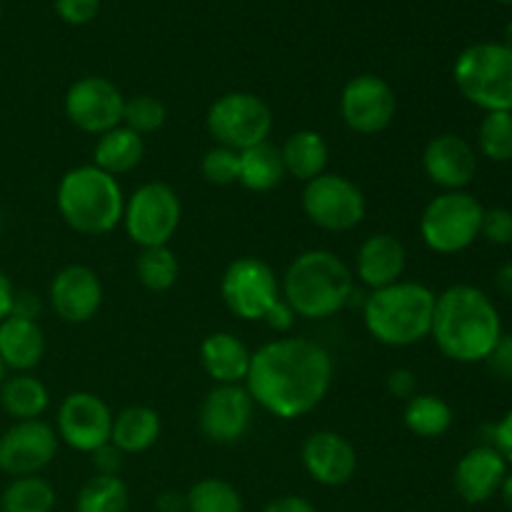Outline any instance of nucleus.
<instances>
[{"label":"nucleus","mask_w":512,"mask_h":512,"mask_svg":"<svg viewBox=\"0 0 512 512\" xmlns=\"http://www.w3.org/2000/svg\"><path fill=\"white\" fill-rule=\"evenodd\" d=\"M423 170L430 183L438 185L443 193L465 190L475 180V173H478V155H475V148L463 135H435L423 150Z\"/></svg>","instance_id":"6ab92c4d"},{"label":"nucleus","mask_w":512,"mask_h":512,"mask_svg":"<svg viewBox=\"0 0 512 512\" xmlns=\"http://www.w3.org/2000/svg\"><path fill=\"white\" fill-rule=\"evenodd\" d=\"M60 218L80 235H108L123 223L125 195L118 178L90 165L70 168L55 190Z\"/></svg>","instance_id":"39448f33"},{"label":"nucleus","mask_w":512,"mask_h":512,"mask_svg":"<svg viewBox=\"0 0 512 512\" xmlns=\"http://www.w3.org/2000/svg\"><path fill=\"white\" fill-rule=\"evenodd\" d=\"M498 495H500V498H503L505 508L512 512V473L505 475V480H503V485H500V493Z\"/></svg>","instance_id":"8fccbe9b"},{"label":"nucleus","mask_w":512,"mask_h":512,"mask_svg":"<svg viewBox=\"0 0 512 512\" xmlns=\"http://www.w3.org/2000/svg\"><path fill=\"white\" fill-rule=\"evenodd\" d=\"M333 383V358L308 338H280L258 348L245 378L250 398L265 413L295 420L318 408Z\"/></svg>","instance_id":"f257e3e1"},{"label":"nucleus","mask_w":512,"mask_h":512,"mask_svg":"<svg viewBox=\"0 0 512 512\" xmlns=\"http://www.w3.org/2000/svg\"><path fill=\"white\" fill-rule=\"evenodd\" d=\"M458 90L485 113H512V50L505 43H475L453 68Z\"/></svg>","instance_id":"423d86ee"},{"label":"nucleus","mask_w":512,"mask_h":512,"mask_svg":"<svg viewBox=\"0 0 512 512\" xmlns=\"http://www.w3.org/2000/svg\"><path fill=\"white\" fill-rule=\"evenodd\" d=\"M403 423L418 438H440L453 425V408L443 398H438V395L415 393L405 403Z\"/></svg>","instance_id":"c85d7f7f"},{"label":"nucleus","mask_w":512,"mask_h":512,"mask_svg":"<svg viewBox=\"0 0 512 512\" xmlns=\"http://www.w3.org/2000/svg\"><path fill=\"white\" fill-rule=\"evenodd\" d=\"M160 438V415L148 405H130L113 418L110 443L123 455H138Z\"/></svg>","instance_id":"b1692460"},{"label":"nucleus","mask_w":512,"mask_h":512,"mask_svg":"<svg viewBox=\"0 0 512 512\" xmlns=\"http://www.w3.org/2000/svg\"><path fill=\"white\" fill-rule=\"evenodd\" d=\"M145 158V143L143 135L133 133L125 125L108 130V133L98 135V143L93 150V165L105 170L108 175L118 178V175L130 173L138 168Z\"/></svg>","instance_id":"393cba45"},{"label":"nucleus","mask_w":512,"mask_h":512,"mask_svg":"<svg viewBox=\"0 0 512 512\" xmlns=\"http://www.w3.org/2000/svg\"><path fill=\"white\" fill-rule=\"evenodd\" d=\"M295 318H298V315H295V310L290 308L283 298H280L278 303L268 310V315H265L263 320L268 323V328L275 330V333H288V330L293 328Z\"/></svg>","instance_id":"79ce46f5"},{"label":"nucleus","mask_w":512,"mask_h":512,"mask_svg":"<svg viewBox=\"0 0 512 512\" xmlns=\"http://www.w3.org/2000/svg\"><path fill=\"white\" fill-rule=\"evenodd\" d=\"M0 405L15 423L40 420V415L48 410L50 395L48 388L35 375L15 373L0 385Z\"/></svg>","instance_id":"bb28decb"},{"label":"nucleus","mask_w":512,"mask_h":512,"mask_svg":"<svg viewBox=\"0 0 512 512\" xmlns=\"http://www.w3.org/2000/svg\"><path fill=\"white\" fill-rule=\"evenodd\" d=\"M485 363L493 368L495 375H500L503 380H512V333H503V338L498 340V345H495V350Z\"/></svg>","instance_id":"ea45409f"},{"label":"nucleus","mask_w":512,"mask_h":512,"mask_svg":"<svg viewBox=\"0 0 512 512\" xmlns=\"http://www.w3.org/2000/svg\"><path fill=\"white\" fill-rule=\"evenodd\" d=\"M280 293L298 318L325 320L350 305L355 275L338 253L313 248L295 255L283 275Z\"/></svg>","instance_id":"7ed1b4c3"},{"label":"nucleus","mask_w":512,"mask_h":512,"mask_svg":"<svg viewBox=\"0 0 512 512\" xmlns=\"http://www.w3.org/2000/svg\"><path fill=\"white\" fill-rule=\"evenodd\" d=\"M263 512H318L310 500L300 498V495H283V498H275L265 505Z\"/></svg>","instance_id":"c03bdc74"},{"label":"nucleus","mask_w":512,"mask_h":512,"mask_svg":"<svg viewBox=\"0 0 512 512\" xmlns=\"http://www.w3.org/2000/svg\"><path fill=\"white\" fill-rule=\"evenodd\" d=\"M255 403L245 385H215L200 405V430L215 445H235L253 425Z\"/></svg>","instance_id":"dca6fc26"},{"label":"nucleus","mask_w":512,"mask_h":512,"mask_svg":"<svg viewBox=\"0 0 512 512\" xmlns=\"http://www.w3.org/2000/svg\"><path fill=\"white\" fill-rule=\"evenodd\" d=\"M130 490L120 475H95L80 488L75 512H128Z\"/></svg>","instance_id":"c756f323"},{"label":"nucleus","mask_w":512,"mask_h":512,"mask_svg":"<svg viewBox=\"0 0 512 512\" xmlns=\"http://www.w3.org/2000/svg\"><path fill=\"white\" fill-rule=\"evenodd\" d=\"M58 433L43 420L13 423L0 435V470L13 478L38 475L58 455Z\"/></svg>","instance_id":"2eb2a0df"},{"label":"nucleus","mask_w":512,"mask_h":512,"mask_svg":"<svg viewBox=\"0 0 512 512\" xmlns=\"http://www.w3.org/2000/svg\"><path fill=\"white\" fill-rule=\"evenodd\" d=\"M90 458H93L98 475H118L120 468H123V453L113 443H105L103 448L90 453Z\"/></svg>","instance_id":"a19ab883"},{"label":"nucleus","mask_w":512,"mask_h":512,"mask_svg":"<svg viewBox=\"0 0 512 512\" xmlns=\"http://www.w3.org/2000/svg\"><path fill=\"white\" fill-rule=\"evenodd\" d=\"M183 205L168 183H145L125 198L123 228L140 248L168 245L178 233Z\"/></svg>","instance_id":"1a4fd4ad"},{"label":"nucleus","mask_w":512,"mask_h":512,"mask_svg":"<svg viewBox=\"0 0 512 512\" xmlns=\"http://www.w3.org/2000/svg\"><path fill=\"white\" fill-rule=\"evenodd\" d=\"M505 45L512 50V23L508 25V30H505Z\"/></svg>","instance_id":"3c124183"},{"label":"nucleus","mask_w":512,"mask_h":512,"mask_svg":"<svg viewBox=\"0 0 512 512\" xmlns=\"http://www.w3.org/2000/svg\"><path fill=\"white\" fill-rule=\"evenodd\" d=\"M485 208L465 190L440 193L420 215V238L433 253L455 255L468 250L480 238Z\"/></svg>","instance_id":"0eeeda50"},{"label":"nucleus","mask_w":512,"mask_h":512,"mask_svg":"<svg viewBox=\"0 0 512 512\" xmlns=\"http://www.w3.org/2000/svg\"><path fill=\"white\" fill-rule=\"evenodd\" d=\"M165 118H168L165 103L160 98H155V95H133V98H125L123 125L133 130V133H155V130L163 128Z\"/></svg>","instance_id":"f704fd0d"},{"label":"nucleus","mask_w":512,"mask_h":512,"mask_svg":"<svg viewBox=\"0 0 512 512\" xmlns=\"http://www.w3.org/2000/svg\"><path fill=\"white\" fill-rule=\"evenodd\" d=\"M208 133L218 145L230 150L253 148V145L265 143L273 130V110L263 98L253 93H225L215 100L205 115Z\"/></svg>","instance_id":"6e6552de"},{"label":"nucleus","mask_w":512,"mask_h":512,"mask_svg":"<svg viewBox=\"0 0 512 512\" xmlns=\"http://www.w3.org/2000/svg\"><path fill=\"white\" fill-rule=\"evenodd\" d=\"M45 355V335L38 320L8 315L0 320V360L13 373H30Z\"/></svg>","instance_id":"5701e85b"},{"label":"nucleus","mask_w":512,"mask_h":512,"mask_svg":"<svg viewBox=\"0 0 512 512\" xmlns=\"http://www.w3.org/2000/svg\"><path fill=\"white\" fill-rule=\"evenodd\" d=\"M508 463L493 445H478L458 460L453 473L455 493L468 505L488 503L500 493Z\"/></svg>","instance_id":"aec40b11"},{"label":"nucleus","mask_w":512,"mask_h":512,"mask_svg":"<svg viewBox=\"0 0 512 512\" xmlns=\"http://www.w3.org/2000/svg\"><path fill=\"white\" fill-rule=\"evenodd\" d=\"M498 3H505V5H512V0H498Z\"/></svg>","instance_id":"864d4df0"},{"label":"nucleus","mask_w":512,"mask_h":512,"mask_svg":"<svg viewBox=\"0 0 512 512\" xmlns=\"http://www.w3.org/2000/svg\"><path fill=\"white\" fill-rule=\"evenodd\" d=\"M430 338L455 363H485L503 338V320L483 290L453 285L435 298Z\"/></svg>","instance_id":"f03ea898"},{"label":"nucleus","mask_w":512,"mask_h":512,"mask_svg":"<svg viewBox=\"0 0 512 512\" xmlns=\"http://www.w3.org/2000/svg\"><path fill=\"white\" fill-rule=\"evenodd\" d=\"M123 108V93L103 75H85L65 93V115L75 128L90 135H103L123 125Z\"/></svg>","instance_id":"f8f14e48"},{"label":"nucleus","mask_w":512,"mask_h":512,"mask_svg":"<svg viewBox=\"0 0 512 512\" xmlns=\"http://www.w3.org/2000/svg\"><path fill=\"white\" fill-rule=\"evenodd\" d=\"M48 300L63 323L83 325L98 315L103 305V285L98 273L88 265H65L50 280Z\"/></svg>","instance_id":"f3484780"},{"label":"nucleus","mask_w":512,"mask_h":512,"mask_svg":"<svg viewBox=\"0 0 512 512\" xmlns=\"http://www.w3.org/2000/svg\"><path fill=\"white\" fill-rule=\"evenodd\" d=\"M405 273V245L390 233H375L360 243L355 275L370 290L388 288Z\"/></svg>","instance_id":"412c9836"},{"label":"nucleus","mask_w":512,"mask_h":512,"mask_svg":"<svg viewBox=\"0 0 512 512\" xmlns=\"http://www.w3.org/2000/svg\"><path fill=\"white\" fill-rule=\"evenodd\" d=\"M53 512H55V510H53Z\"/></svg>","instance_id":"5fc2aeb1"},{"label":"nucleus","mask_w":512,"mask_h":512,"mask_svg":"<svg viewBox=\"0 0 512 512\" xmlns=\"http://www.w3.org/2000/svg\"><path fill=\"white\" fill-rule=\"evenodd\" d=\"M395 113H398L395 90L380 75H355L340 93V115L353 133H383L393 123Z\"/></svg>","instance_id":"ddd939ff"},{"label":"nucleus","mask_w":512,"mask_h":512,"mask_svg":"<svg viewBox=\"0 0 512 512\" xmlns=\"http://www.w3.org/2000/svg\"><path fill=\"white\" fill-rule=\"evenodd\" d=\"M100 0H55V13L70 25H85L98 15Z\"/></svg>","instance_id":"4c0bfd02"},{"label":"nucleus","mask_w":512,"mask_h":512,"mask_svg":"<svg viewBox=\"0 0 512 512\" xmlns=\"http://www.w3.org/2000/svg\"><path fill=\"white\" fill-rule=\"evenodd\" d=\"M5 373H8V368H5V365H3V360H0V385H3V380L8 378V375H5Z\"/></svg>","instance_id":"603ef678"},{"label":"nucleus","mask_w":512,"mask_h":512,"mask_svg":"<svg viewBox=\"0 0 512 512\" xmlns=\"http://www.w3.org/2000/svg\"><path fill=\"white\" fill-rule=\"evenodd\" d=\"M220 295L230 313L240 320H263L268 310L283 298L280 280L265 260L243 255L225 268Z\"/></svg>","instance_id":"9b49d317"},{"label":"nucleus","mask_w":512,"mask_h":512,"mask_svg":"<svg viewBox=\"0 0 512 512\" xmlns=\"http://www.w3.org/2000/svg\"><path fill=\"white\" fill-rule=\"evenodd\" d=\"M188 512H245L243 498L223 478H203L188 490Z\"/></svg>","instance_id":"473e14b6"},{"label":"nucleus","mask_w":512,"mask_h":512,"mask_svg":"<svg viewBox=\"0 0 512 512\" xmlns=\"http://www.w3.org/2000/svg\"><path fill=\"white\" fill-rule=\"evenodd\" d=\"M480 235L493 245L512 243V210L508 208H490L483 213L480 223Z\"/></svg>","instance_id":"e433bc0d"},{"label":"nucleus","mask_w":512,"mask_h":512,"mask_svg":"<svg viewBox=\"0 0 512 512\" xmlns=\"http://www.w3.org/2000/svg\"><path fill=\"white\" fill-rule=\"evenodd\" d=\"M303 213L320 230L348 233L363 223L368 203L353 180L338 173H323L305 183Z\"/></svg>","instance_id":"9d476101"},{"label":"nucleus","mask_w":512,"mask_h":512,"mask_svg":"<svg viewBox=\"0 0 512 512\" xmlns=\"http://www.w3.org/2000/svg\"><path fill=\"white\" fill-rule=\"evenodd\" d=\"M438 295L423 283L398 280L388 288L370 290L363 300V323L370 338L388 348H410L430 338Z\"/></svg>","instance_id":"20e7f679"},{"label":"nucleus","mask_w":512,"mask_h":512,"mask_svg":"<svg viewBox=\"0 0 512 512\" xmlns=\"http://www.w3.org/2000/svg\"><path fill=\"white\" fill-rule=\"evenodd\" d=\"M280 155H283L285 173L293 175L295 180L308 183V180L325 173L330 148L318 130H298V133H293L285 140Z\"/></svg>","instance_id":"a878e982"},{"label":"nucleus","mask_w":512,"mask_h":512,"mask_svg":"<svg viewBox=\"0 0 512 512\" xmlns=\"http://www.w3.org/2000/svg\"><path fill=\"white\" fill-rule=\"evenodd\" d=\"M478 150L493 163H510L512 113H485L478 125Z\"/></svg>","instance_id":"72a5a7b5"},{"label":"nucleus","mask_w":512,"mask_h":512,"mask_svg":"<svg viewBox=\"0 0 512 512\" xmlns=\"http://www.w3.org/2000/svg\"><path fill=\"white\" fill-rule=\"evenodd\" d=\"M113 418L108 403L98 398L95 393H70L68 398L60 403L58 408V438L63 440L68 448L78 450V453H95L110 443V430H113Z\"/></svg>","instance_id":"4468645a"},{"label":"nucleus","mask_w":512,"mask_h":512,"mask_svg":"<svg viewBox=\"0 0 512 512\" xmlns=\"http://www.w3.org/2000/svg\"><path fill=\"white\" fill-rule=\"evenodd\" d=\"M285 165L280 148L273 143H260L240 153V175L238 183L253 193H268L285 180Z\"/></svg>","instance_id":"cd10ccee"},{"label":"nucleus","mask_w":512,"mask_h":512,"mask_svg":"<svg viewBox=\"0 0 512 512\" xmlns=\"http://www.w3.org/2000/svg\"><path fill=\"white\" fill-rule=\"evenodd\" d=\"M385 388H388V393L393 395V398H400V400H405V403H408V400L415 395V388H418V383H415L413 370L395 368V370H390L388 378H385Z\"/></svg>","instance_id":"58836bf2"},{"label":"nucleus","mask_w":512,"mask_h":512,"mask_svg":"<svg viewBox=\"0 0 512 512\" xmlns=\"http://www.w3.org/2000/svg\"><path fill=\"white\" fill-rule=\"evenodd\" d=\"M300 460H303L305 473L310 480L325 488H340L355 478L358 470V453L353 443L333 430H318L308 435L300 448Z\"/></svg>","instance_id":"a211bd4d"},{"label":"nucleus","mask_w":512,"mask_h":512,"mask_svg":"<svg viewBox=\"0 0 512 512\" xmlns=\"http://www.w3.org/2000/svg\"><path fill=\"white\" fill-rule=\"evenodd\" d=\"M200 173L210 185H233L240 175V153L225 145H215L200 160Z\"/></svg>","instance_id":"c9c22d12"},{"label":"nucleus","mask_w":512,"mask_h":512,"mask_svg":"<svg viewBox=\"0 0 512 512\" xmlns=\"http://www.w3.org/2000/svg\"><path fill=\"white\" fill-rule=\"evenodd\" d=\"M178 258L168 245L158 248H140L138 260H135V275L140 285L150 293H165L178 280Z\"/></svg>","instance_id":"2f4dec72"},{"label":"nucleus","mask_w":512,"mask_h":512,"mask_svg":"<svg viewBox=\"0 0 512 512\" xmlns=\"http://www.w3.org/2000/svg\"><path fill=\"white\" fill-rule=\"evenodd\" d=\"M158 512H188V495L180 490H163L155 500Z\"/></svg>","instance_id":"49530a36"},{"label":"nucleus","mask_w":512,"mask_h":512,"mask_svg":"<svg viewBox=\"0 0 512 512\" xmlns=\"http://www.w3.org/2000/svg\"><path fill=\"white\" fill-rule=\"evenodd\" d=\"M250 360H253V353L248 345L225 330L205 335L200 343V365L215 385H245Z\"/></svg>","instance_id":"4be33fe9"},{"label":"nucleus","mask_w":512,"mask_h":512,"mask_svg":"<svg viewBox=\"0 0 512 512\" xmlns=\"http://www.w3.org/2000/svg\"><path fill=\"white\" fill-rule=\"evenodd\" d=\"M18 318H28V320H38L40 315V300L38 295L28 293V290H15V300H13V313Z\"/></svg>","instance_id":"a18cd8bd"},{"label":"nucleus","mask_w":512,"mask_h":512,"mask_svg":"<svg viewBox=\"0 0 512 512\" xmlns=\"http://www.w3.org/2000/svg\"><path fill=\"white\" fill-rule=\"evenodd\" d=\"M13 300H15L13 283H10L8 275L0 270V320H5L10 313H13Z\"/></svg>","instance_id":"de8ad7c7"},{"label":"nucleus","mask_w":512,"mask_h":512,"mask_svg":"<svg viewBox=\"0 0 512 512\" xmlns=\"http://www.w3.org/2000/svg\"><path fill=\"white\" fill-rule=\"evenodd\" d=\"M55 488L40 475L13 478L0 495V512H53Z\"/></svg>","instance_id":"7c9ffc66"},{"label":"nucleus","mask_w":512,"mask_h":512,"mask_svg":"<svg viewBox=\"0 0 512 512\" xmlns=\"http://www.w3.org/2000/svg\"><path fill=\"white\" fill-rule=\"evenodd\" d=\"M495 288H498L500 295L512 300V263L500 265L498 273H495Z\"/></svg>","instance_id":"09e8293b"},{"label":"nucleus","mask_w":512,"mask_h":512,"mask_svg":"<svg viewBox=\"0 0 512 512\" xmlns=\"http://www.w3.org/2000/svg\"><path fill=\"white\" fill-rule=\"evenodd\" d=\"M493 448L503 455L505 463L512 465V410L510 413H505V418L495 425Z\"/></svg>","instance_id":"37998d69"}]
</instances>
